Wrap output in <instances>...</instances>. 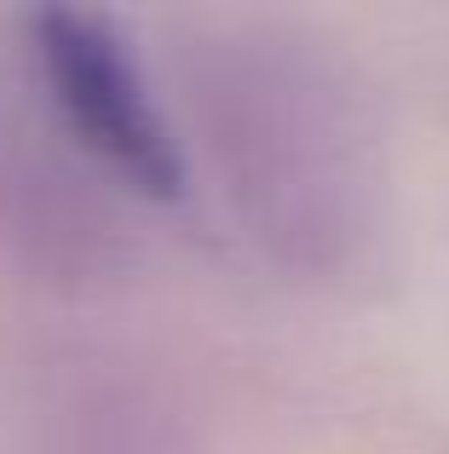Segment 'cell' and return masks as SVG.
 I'll list each match as a JSON object with an SVG mask.
<instances>
[{
  "label": "cell",
  "instance_id": "obj_1",
  "mask_svg": "<svg viewBox=\"0 0 449 454\" xmlns=\"http://www.w3.org/2000/svg\"><path fill=\"white\" fill-rule=\"evenodd\" d=\"M35 52L52 81L58 104L69 110L75 133L98 155H110L138 190L179 196L185 190V155L173 145L168 121L156 115L133 58H127L115 23L75 6H41L29 18Z\"/></svg>",
  "mask_w": 449,
  "mask_h": 454
}]
</instances>
